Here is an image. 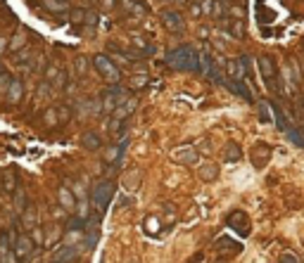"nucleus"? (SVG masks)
I'll return each mask as SVG.
<instances>
[{"label":"nucleus","mask_w":304,"mask_h":263,"mask_svg":"<svg viewBox=\"0 0 304 263\" xmlns=\"http://www.w3.org/2000/svg\"><path fill=\"white\" fill-rule=\"evenodd\" d=\"M166 64L179 71H195L200 74V55L190 45H179L166 55Z\"/></svg>","instance_id":"nucleus-1"},{"label":"nucleus","mask_w":304,"mask_h":263,"mask_svg":"<svg viewBox=\"0 0 304 263\" xmlns=\"http://www.w3.org/2000/svg\"><path fill=\"white\" fill-rule=\"evenodd\" d=\"M93 67H95V71H98L107 83H119V81H122V71L114 64V59L107 57V55H102V53L95 55V57H93Z\"/></svg>","instance_id":"nucleus-2"},{"label":"nucleus","mask_w":304,"mask_h":263,"mask_svg":"<svg viewBox=\"0 0 304 263\" xmlns=\"http://www.w3.org/2000/svg\"><path fill=\"white\" fill-rule=\"evenodd\" d=\"M114 183L112 180H100V183H95L93 185V192H90V199H93V204L98 207V211H105L109 207V202H112V197H114Z\"/></svg>","instance_id":"nucleus-3"},{"label":"nucleus","mask_w":304,"mask_h":263,"mask_svg":"<svg viewBox=\"0 0 304 263\" xmlns=\"http://www.w3.org/2000/svg\"><path fill=\"white\" fill-rule=\"evenodd\" d=\"M160 19H162V24H164V29L171 31V34H183L185 31V19L181 17V12L171 10V7H164L160 12Z\"/></svg>","instance_id":"nucleus-4"},{"label":"nucleus","mask_w":304,"mask_h":263,"mask_svg":"<svg viewBox=\"0 0 304 263\" xmlns=\"http://www.w3.org/2000/svg\"><path fill=\"white\" fill-rule=\"evenodd\" d=\"M226 225L231 230H235L240 237H245V235H250V230H252V225H250V218H247V213L243 209H235V211H231L228 213V218H226Z\"/></svg>","instance_id":"nucleus-5"},{"label":"nucleus","mask_w":304,"mask_h":263,"mask_svg":"<svg viewBox=\"0 0 304 263\" xmlns=\"http://www.w3.org/2000/svg\"><path fill=\"white\" fill-rule=\"evenodd\" d=\"M259 69H262V78H264V86L276 93L278 90V83H276V67H273V59L268 55H262L259 57Z\"/></svg>","instance_id":"nucleus-6"},{"label":"nucleus","mask_w":304,"mask_h":263,"mask_svg":"<svg viewBox=\"0 0 304 263\" xmlns=\"http://www.w3.org/2000/svg\"><path fill=\"white\" fill-rule=\"evenodd\" d=\"M12 251H15L17 261H24V259H29V256H31V251H34V240H31L29 235H19L17 240H15V246H12Z\"/></svg>","instance_id":"nucleus-7"},{"label":"nucleus","mask_w":304,"mask_h":263,"mask_svg":"<svg viewBox=\"0 0 304 263\" xmlns=\"http://www.w3.org/2000/svg\"><path fill=\"white\" fill-rule=\"evenodd\" d=\"M79 246L76 244H67V246H60L57 251H55L53 256V263H74L76 259H79Z\"/></svg>","instance_id":"nucleus-8"},{"label":"nucleus","mask_w":304,"mask_h":263,"mask_svg":"<svg viewBox=\"0 0 304 263\" xmlns=\"http://www.w3.org/2000/svg\"><path fill=\"white\" fill-rule=\"evenodd\" d=\"M26 43H29V34H26L24 29H17L15 34L10 36V43H7V53H12V55L21 53V50L26 48Z\"/></svg>","instance_id":"nucleus-9"},{"label":"nucleus","mask_w":304,"mask_h":263,"mask_svg":"<svg viewBox=\"0 0 304 263\" xmlns=\"http://www.w3.org/2000/svg\"><path fill=\"white\" fill-rule=\"evenodd\" d=\"M122 7L128 15H133V19H143L150 12V7L145 5L143 0H122Z\"/></svg>","instance_id":"nucleus-10"},{"label":"nucleus","mask_w":304,"mask_h":263,"mask_svg":"<svg viewBox=\"0 0 304 263\" xmlns=\"http://www.w3.org/2000/svg\"><path fill=\"white\" fill-rule=\"evenodd\" d=\"M223 86L228 88L231 93H235L238 97H243V100H247V102H252V90L243 81H238V78H231V81H223Z\"/></svg>","instance_id":"nucleus-11"},{"label":"nucleus","mask_w":304,"mask_h":263,"mask_svg":"<svg viewBox=\"0 0 304 263\" xmlns=\"http://www.w3.org/2000/svg\"><path fill=\"white\" fill-rule=\"evenodd\" d=\"M5 95H7V102H10V105H19L21 97H24V83H21V78H12V83H10Z\"/></svg>","instance_id":"nucleus-12"},{"label":"nucleus","mask_w":304,"mask_h":263,"mask_svg":"<svg viewBox=\"0 0 304 263\" xmlns=\"http://www.w3.org/2000/svg\"><path fill=\"white\" fill-rule=\"evenodd\" d=\"M136 107H138V100H136V97H128L124 105H119L114 112H112V116H114V119H122V121H126V119L136 112Z\"/></svg>","instance_id":"nucleus-13"},{"label":"nucleus","mask_w":304,"mask_h":263,"mask_svg":"<svg viewBox=\"0 0 304 263\" xmlns=\"http://www.w3.org/2000/svg\"><path fill=\"white\" fill-rule=\"evenodd\" d=\"M81 145L90 150V152H98L100 147H102V138H100V133H95V131H86L83 133V138H81Z\"/></svg>","instance_id":"nucleus-14"},{"label":"nucleus","mask_w":304,"mask_h":263,"mask_svg":"<svg viewBox=\"0 0 304 263\" xmlns=\"http://www.w3.org/2000/svg\"><path fill=\"white\" fill-rule=\"evenodd\" d=\"M57 199H60V204H62L64 209H74V207H76V199H74L72 190H67V188H60V190H57Z\"/></svg>","instance_id":"nucleus-15"},{"label":"nucleus","mask_w":304,"mask_h":263,"mask_svg":"<svg viewBox=\"0 0 304 263\" xmlns=\"http://www.w3.org/2000/svg\"><path fill=\"white\" fill-rule=\"evenodd\" d=\"M43 7L53 15H62L67 12V0H43Z\"/></svg>","instance_id":"nucleus-16"},{"label":"nucleus","mask_w":304,"mask_h":263,"mask_svg":"<svg viewBox=\"0 0 304 263\" xmlns=\"http://www.w3.org/2000/svg\"><path fill=\"white\" fill-rule=\"evenodd\" d=\"M223 159H226V161H240V159H243V152H240V147H238V145H235V142H228V145H226V150H223Z\"/></svg>","instance_id":"nucleus-17"},{"label":"nucleus","mask_w":304,"mask_h":263,"mask_svg":"<svg viewBox=\"0 0 304 263\" xmlns=\"http://www.w3.org/2000/svg\"><path fill=\"white\" fill-rule=\"evenodd\" d=\"M228 34H231L235 40H243V36H245V21H243V19H233Z\"/></svg>","instance_id":"nucleus-18"},{"label":"nucleus","mask_w":304,"mask_h":263,"mask_svg":"<svg viewBox=\"0 0 304 263\" xmlns=\"http://www.w3.org/2000/svg\"><path fill=\"white\" fill-rule=\"evenodd\" d=\"M212 69H214V59H212L207 53H200V74L209 76V71Z\"/></svg>","instance_id":"nucleus-19"},{"label":"nucleus","mask_w":304,"mask_h":263,"mask_svg":"<svg viewBox=\"0 0 304 263\" xmlns=\"http://www.w3.org/2000/svg\"><path fill=\"white\" fill-rule=\"evenodd\" d=\"M122 150H124V145H112L107 152H105V161H107V164L119 161V159H122Z\"/></svg>","instance_id":"nucleus-20"},{"label":"nucleus","mask_w":304,"mask_h":263,"mask_svg":"<svg viewBox=\"0 0 304 263\" xmlns=\"http://www.w3.org/2000/svg\"><path fill=\"white\" fill-rule=\"evenodd\" d=\"M131 43H133V45H136V48H138V50H143V53H155V45H150V43H147V40H145L143 36H133V38H131Z\"/></svg>","instance_id":"nucleus-21"},{"label":"nucleus","mask_w":304,"mask_h":263,"mask_svg":"<svg viewBox=\"0 0 304 263\" xmlns=\"http://www.w3.org/2000/svg\"><path fill=\"white\" fill-rule=\"evenodd\" d=\"M216 175H219V169H216L214 164H209V166H202V169H200V178H202V180H214Z\"/></svg>","instance_id":"nucleus-22"},{"label":"nucleus","mask_w":304,"mask_h":263,"mask_svg":"<svg viewBox=\"0 0 304 263\" xmlns=\"http://www.w3.org/2000/svg\"><path fill=\"white\" fill-rule=\"evenodd\" d=\"M50 90H53V86H50L48 81H41L36 88V97L38 100H48V97H50Z\"/></svg>","instance_id":"nucleus-23"},{"label":"nucleus","mask_w":304,"mask_h":263,"mask_svg":"<svg viewBox=\"0 0 304 263\" xmlns=\"http://www.w3.org/2000/svg\"><path fill=\"white\" fill-rule=\"evenodd\" d=\"M212 17L214 19L226 17V2H223V0H214V5H212Z\"/></svg>","instance_id":"nucleus-24"},{"label":"nucleus","mask_w":304,"mask_h":263,"mask_svg":"<svg viewBox=\"0 0 304 263\" xmlns=\"http://www.w3.org/2000/svg\"><path fill=\"white\" fill-rule=\"evenodd\" d=\"M76 74H79V78H83V76L88 74V62H86V57H76Z\"/></svg>","instance_id":"nucleus-25"},{"label":"nucleus","mask_w":304,"mask_h":263,"mask_svg":"<svg viewBox=\"0 0 304 263\" xmlns=\"http://www.w3.org/2000/svg\"><path fill=\"white\" fill-rule=\"evenodd\" d=\"M86 12H88V10H81V7H79V10H72V12H69V17H72L74 24H86Z\"/></svg>","instance_id":"nucleus-26"},{"label":"nucleus","mask_w":304,"mask_h":263,"mask_svg":"<svg viewBox=\"0 0 304 263\" xmlns=\"http://www.w3.org/2000/svg\"><path fill=\"white\" fill-rule=\"evenodd\" d=\"M43 123H45V126H57V123H60V119H57V109H48L45 116H43Z\"/></svg>","instance_id":"nucleus-27"},{"label":"nucleus","mask_w":304,"mask_h":263,"mask_svg":"<svg viewBox=\"0 0 304 263\" xmlns=\"http://www.w3.org/2000/svg\"><path fill=\"white\" fill-rule=\"evenodd\" d=\"M57 119H60V123H67L69 119H72V109L69 107H57Z\"/></svg>","instance_id":"nucleus-28"},{"label":"nucleus","mask_w":304,"mask_h":263,"mask_svg":"<svg viewBox=\"0 0 304 263\" xmlns=\"http://www.w3.org/2000/svg\"><path fill=\"white\" fill-rule=\"evenodd\" d=\"M10 83H12L10 74H5V71H2V74H0V93H2V95L7 93V88H10Z\"/></svg>","instance_id":"nucleus-29"},{"label":"nucleus","mask_w":304,"mask_h":263,"mask_svg":"<svg viewBox=\"0 0 304 263\" xmlns=\"http://www.w3.org/2000/svg\"><path fill=\"white\" fill-rule=\"evenodd\" d=\"M228 17L243 19V17H245V12H243V7H228Z\"/></svg>","instance_id":"nucleus-30"},{"label":"nucleus","mask_w":304,"mask_h":263,"mask_svg":"<svg viewBox=\"0 0 304 263\" xmlns=\"http://www.w3.org/2000/svg\"><path fill=\"white\" fill-rule=\"evenodd\" d=\"M278 263H297V256L292 254V251H285L283 256H281V261Z\"/></svg>","instance_id":"nucleus-31"},{"label":"nucleus","mask_w":304,"mask_h":263,"mask_svg":"<svg viewBox=\"0 0 304 263\" xmlns=\"http://www.w3.org/2000/svg\"><path fill=\"white\" fill-rule=\"evenodd\" d=\"M212 5H214V0H202V15H212Z\"/></svg>","instance_id":"nucleus-32"},{"label":"nucleus","mask_w":304,"mask_h":263,"mask_svg":"<svg viewBox=\"0 0 304 263\" xmlns=\"http://www.w3.org/2000/svg\"><path fill=\"white\" fill-rule=\"evenodd\" d=\"M86 24H88V26L98 24V15H95V12H86Z\"/></svg>","instance_id":"nucleus-33"},{"label":"nucleus","mask_w":304,"mask_h":263,"mask_svg":"<svg viewBox=\"0 0 304 263\" xmlns=\"http://www.w3.org/2000/svg\"><path fill=\"white\" fill-rule=\"evenodd\" d=\"M7 43H10V38H7V36H0V55L7 53Z\"/></svg>","instance_id":"nucleus-34"},{"label":"nucleus","mask_w":304,"mask_h":263,"mask_svg":"<svg viewBox=\"0 0 304 263\" xmlns=\"http://www.w3.org/2000/svg\"><path fill=\"white\" fill-rule=\"evenodd\" d=\"M190 12H193V17H200V15H202V7H200L197 2H193V5H190Z\"/></svg>","instance_id":"nucleus-35"},{"label":"nucleus","mask_w":304,"mask_h":263,"mask_svg":"<svg viewBox=\"0 0 304 263\" xmlns=\"http://www.w3.org/2000/svg\"><path fill=\"white\" fill-rule=\"evenodd\" d=\"M102 7H105V10H112V7H114V0H102Z\"/></svg>","instance_id":"nucleus-36"},{"label":"nucleus","mask_w":304,"mask_h":263,"mask_svg":"<svg viewBox=\"0 0 304 263\" xmlns=\"http://www.w3.org/2000/svg\"><path fill=\"white\" fill-rule=\"evenodd\" d=\"M176 2H193V0H176Z\"/></svg>","instance_id":"nucleus-37"},{"label":"nucleus","mask_w":304,"mask_h":263,"mask_svg":"<svg viewBox=\"0 0 304 263\" xmlns=\"http://www.w3.org/2000/svg\"><path fill=\"white\" fill-rule=\"evenodd\" d=\"M0 74H2V62H0Z\"/></svg>","instance_id":"nucleus-38"},{"label":"nucleus","mask_w":304,"mask_h":263,"mask_svg":"<svg viewBox=\"0 0 304 263\" xmlns=\"http://www.w3.org/2000/svg\"><path fill=\"white\" fill-rule=\"evenodd\" d=\"M193 2H202V0H193Z\"/></svg>","instance_id":"nucleus-39"}]
</instances>
